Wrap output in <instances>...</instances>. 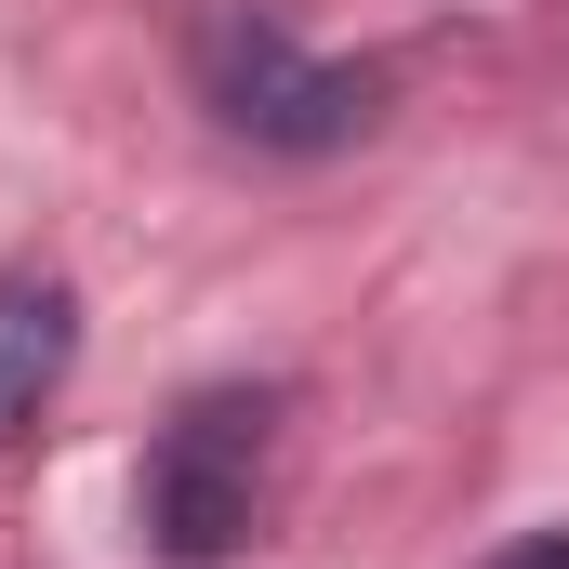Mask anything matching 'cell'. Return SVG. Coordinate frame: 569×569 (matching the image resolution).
Here are the masks:
<instances>
[{
	"label": "cell",
	"instance_id": "1",
	"mask_svg": "<svg viewBox=\"0 0 569 569\" xmlns=\"http://www.w3.org/2000/svg\"><path fill=\"white\" fill-rule=\"evenodd\" d=\"M266 463H279V398L266 385H199L172 425L146 437V543L172 569H226L252 530H266Z\"/></svg>",
	"mask_w": 569,
	"mask_h": 569
},
{
	"label": "cell",
	"instance_id": "2",
	"mask_svg": "<svg viewBox=\"0 0 569 569\" xmlns=\"http://www.w3.org/2000/svg\"><path fill=\"white\" fill-rule=\"evenodd\" d=\"M199 93H212V120L239 146H279V159H331V146L371 133V107H385L371 67L305 53L266 13H212V27H199Z\"/></svg>",
	"mask_w": 569,
	"mask_h": 569
},
{
	"label": "cell",
	"instance_id": "3",
	"mask_svg": "<svg viewBox=\"0 0 569 569\" xmlns=\"http://www.w3.org/2000/svg\"><path fill=\"white\" fill-rule=\"evenodd\" d=\"M67 358H80V291L53 266H0V450L53 411Z\"/></svg>",
	"mask_w": 569,
	"mask_h": 569
},
{
	"label": "cell",
	"instance_id": "4",
	"mask_svg": "<svg viewBox=\"0 0 569 569\" xmlns=\"http://www.w3.org/2000/svg\"><path fill=\"white\" fill-rule=\"evenodd\" d=\"M477 569H569V530H517L503 557H477Z\"/></svg>",
	"mask_w": 569,
	"mask_h": 569
}]
</instances>
